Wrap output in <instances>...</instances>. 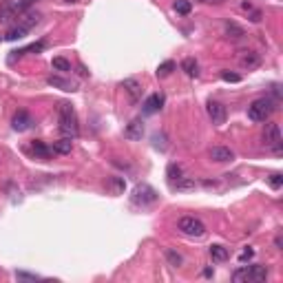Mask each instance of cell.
I'll return each instance as SVG.
<instances>
[{
    "mask_svg": "<svg viewBox=\"0 0 283 283\" xmlns=\"http://www.w3.org/2000/svg\"><path fill=\"white\" fill-rule=\"evenodd\" d=\"M57 128L62 135L66 137H78L80 135V126H78V115H75L73 106L62 102L57 106Z\"/></svg>",
    "mask_w": 283,
    "mask_h": 283,
    "instance_id": "1",
    "label": "cell"
},
{
    "mask_svg": "<svg viewBox=\"0 0 283 283\" xmlns=\"http://www.w3.org/2000/svg\"><path fill=\"white\" fill-rule=\"evenodd\" d=\"M274 111H277V100H272V97H259V100H255L248 106V117L252 122H265V119H270V115Z\"/></svg>",
    "mask_w": 283,
    "mask_h": 283,
    "instance_id": "2",
    "label": "cell"
},
{
    "mask_svg": "<svg viewBox=\"0 0 283 283\" xmlns=\"http://www.w3.org/2000/svg\"><path fill=\"white\" fill-rule=\"evenodd\" d=\"M177 228H179L181 234L193 237V239H199L206 234V224H203L201 219H197V217H181V219L177 221Z\"/></svg>",
    "mask_w": 283,
    "mask_h": 283,
    "instance_id": "3",
    "label": "cell"
},
{
    "mask_svg": "<svg viewBox=\"0 0 283 283\" xmlns=\"http://www.w3.org/2000/svg\"><path fill=\"white\" fill-rule=\"evenodd\" d=\"M38 22H40V16H38V13H29V16H27L25 20L20 22V25L11 27V29L7 31V35H4V40H9V42H16V40L25 38V35L29 33V31L33 29L35 25H38Z\"/></svg>",
    "mask_w": 283,
    "mask_h": 283,
    "instance_id": "4",
    "label": "cell"
},
{
    "mask_svg": "<svg viewBox=\"0 0 283 283\" xmlns=\"http://www.w3.org/2000/svg\"><path fill=\"white\" fill-rule=\"evenodd\" d=\"M131 199H133V203H137V206H148V203L157 201V190L148 184H140V186H135Z\"/></svg>",
    "mask_w": 283,
    "mask_h": 283,
    "instance_id": "5",
    "label": "cell"
},
{
    "mask_svg": "<svg viewBox=\"0 0 283 283\" xmlns=\"http://www.w3.org/2000/svg\"><path fill=\"white\" fill-rule=\"evenodd\" d=\"M263 142H265V146H270L277 155L281 153V128H279V124H274V122L265 124Z\"/></svg>",
    "mask_w": 283,
    "mask_h": 283,
    "instance_id": "6",
    "label": "cell"
},
{
    "mask_svg": "<svg viewBox=\"0 0 283 283\" xmlns=\"http://www.w3.org/2000/svg\"><path fill=\"white\" fill-rule=\"evenodd\" d=\"M164 102H166L164 93H150L144 100V104H142V111H144V115H155L164 109Z\"/></svg>",
    "mask_w": 283,
    "mask_h": 283,
    "instance_id": "7",
    "label": "cell"
},
{
    "mask_svg": "<svg viewBox=\"0 0 283 283\" xmlns=\"http://www.w3.org/2000/svg\"><path fill=\"white\" fill-rule=\"evenodd\" d=\"M33 117H31V113H27V111H18L16 115H13V119H11V126H13V131H18V133H25V131H29L31 126H33Z\"/></svg>",
    "mask_w": 283,
    "mask_h": 283,
    "instance_id": "8",
    "label": "cell"
},
{
    "mask_svg": "<svg viewBox=\"0 0 283 283\" xmlns=\"http://www.w3.org/2000/svg\"><path fill=\"white\" fill-rule=\"evenodd\" d=\"M142 135H144V122H142V117L133 119V122L124 128V137H126V140L135 142V140H142Z\"/></svg>",
    "mask_w": 283,
    "mask_h": 283,
    "instance_id": "9",
    "label": "cell"
},
{
    "mask_svg": "<svg viewBox=\"0 0 283 283\" xmlns=\"http://www.w3.org/2000/svg\"><path fill=\"white\" fill-rule=\"evenodd\" d=\"M208 115H210L212 124H224L226 122V106L219 102H208Z\"/></svg>",
    "mask_w": 283,
    "mask_h": 283,
    "instance_id": "10",
    "label": "cell"
},
{
    "mask_svg": "<svg viewBox=\"0 0 283 283\" xmlns=\"http://www.w3.org/2000/svg\"><path fill=\"white\" fill-rule=\"evenodd\" d=\"M47 82L51 84V86L60 88V91H66V93H73L75 88H78L75 82H71V80H66V78H60V75H49Z\"/></svg>",
    "mask_w": 283,
    "mask_h": 283,
    "instance_id": "11",
    "label": "cell"
},
{
    "mask_svg": "<svg viewBox=\"0 0 283 283\" xmlns=\"http://www.w3.org/2000/svg\"><path fill=\"white\" fill-rule=\"evenodd\" d=\"M122 88L128 93V95H131V100H133V102H137V100L142 97V84L137 82L135 78L124 80V82H122Z\"/></svg>",
    "mask_w": 283,
    "mask_h": 283,
    "instance_id": "12",
    "label": "cell"
},
{
    "mask_svg": "<svg viewBox=\"0 0 283 283\" xmlns=\"http://www.w3.org/2000/svg\"><path fill=\"white\" fill-rule=\"evenodd\" d=\"M210 159H215V162H219V164L232 162L234 153L230 148H226V146H215V148H210Z\"/></svg>",
    "mask_w": 283,
    "mask_h": 283,
    "instance_id": "13",
    "label": "cell"
},
{
    "mask_svg": "<svg viewBox=\"0 0 283 283\" xmlns=\"http://www.w3.org/2000/svg\"><path fill=\"white\" fill-rule=\"evenodd\" d=\"M16 16H18L16 4H13L11 0H4L2 7H0V22H2V25H7V22H11Z\"/></svg>",
    "mask_w": 283,
    "mask_h": 283,
    "instance_id": "14",
    "label": "cell"
},
{
    "mask_svg": "<svg viewBox=\"0 0 283 283\" xmlns=\"http://www.w3.org/2000/svg\"><path fill=\"white\" fill-rule=\"evenodd\" d=\"M268 279V268L265 265H250L248 268V281H265Z\"/></svg>",
    "mask_w": 283,
    "mask_h": 283,
    "instance_id": "15",
    "label": "cell"
},
{
    "mask_svg": "<svg viewBox=\"0 0 283 283\" xmlns=\"http://www.w3.org/2000/svg\"><path fill=\"white\" fill-rule=\"evenodd\" d=\"M208 252H210V256H212V261H226L230 256V250L226 246H221V243H212L210 248H208Z\"/></svg>",
    "mask_w": 283,
    "mask_h": 283,
    "instance_id": "16",
    "label": "cell"
},
{
    "mask_svg": "<svg viewBox=\"0 0 283 283\" xmlns=\"http://www.w3.org/2000/svg\"><path fill=\"white\" fill-rule=\"evenodd\" d=\"M51 150H53V153H57V155H69L71 150H73V142H71V137H62V140L53 142Z\"/></svg>",
    "mask_w": 283,
    "mask_h": 283,
    "instance_id": "17",
    "label": "cell"
},
{
    "mask_svg": "<svg viewBox=\"0 0 283 283\" xmlns=\"http://www.w3.org/2000/svg\"><path fill=\"white\" fill-rule=\"evenodd\" d=\"M44 49V42H33V44H29V47H25V49H18V51H11V56H9V62H13L16 57H22L25 53H40Z\"/></svg>",
    "mask_w": 283,
    "mask_h": 283,
    "instance_id": "18",
    "label": "cell"
},
{
    "mask_svg": "<svg viewBox=\"0 0 283 283\" xmlns=\"http://www.w3.org/2000/svg\"><path fill=\"white\" fill-rule=\"evenodd\" d=\"M31 150H33V155H35V157H40V159H49L53 155V150L49 148L44 142H38V140L31 144Z\"/></svg>",
    "mask_w": 283,
    "mask_h": 283,
    "instance_id": "19",
    "label": "cell"
},
{
    "mask_svg": "<svg viewBox=\"0 0 283 283\" xmlns=\"http://www.w3.org/2000/svg\"><path fill=\"white\" fill-rule=\"evenodd\" d=\"M261 64V57L256 56L255 51H243L241 56V66H248V69H255V66Z\"/></svg>",
    "mask_w": 283,
    "mask_h": 283,
    "instance_id": "20",
    "label": "cell"
},
{
    "mask_svg": "<svg viewBox=\"0 0 283 283\" xmlns=\"http://www.w3.org/2000/svg\"><path fill=\"white\" fill-rule=\"evenodd\" d=\"M166 177H168V181H170V184H175L177 179H181V177H184V170H181L179 164H168V166H166Z\"/></svg>",
    "mask_w": 283,
    "mask_h": 283,
    "instance_id": "21",
    "label": "cell"
},
{
    "mask_svg": "<svg viewBox=\"0 0 283 283\" xmlns=\"http://www.w3.org/2000/svg\"><path fill=\"white\" fill-rule=\"evenodd\" d=\"M181 69H184L190 78H197V75H199V64H197L195 57H186V60L181 62Z\"/></svg>",
    "mask_w": 283,
    "mask_h": 283,
    "instance_id": "22",
    "label": "cell"
},
{
    "mask_svg": "<svg viewBox=\"0 0 283 283\" xmlns=\"http://www.w3.org/2000/svg\"><path fill=\"white\" fill-rule=\"evenodd\" d=\"M175 69H177V64H175V62H172V60L162 62V64L157 66V78H168V75H170Z\"/></svg>",
    "mask_w": 283,
    "mask_h": 283,
    "instance_id": "23",
    "label": "cell"
},
{
    "mask_svg": "<svg viewBox=\"0 0 283 283\" xmlns=\"http://www.w3.org/2000/svg\"><path fill=\"white\" fill-rule=\"evenodd\" d=\"M195 179L193 177H181V179H177L175 184H172V188L175 190H195Z\"/></svg>",
    "mask_w": 283,
    "mask_h": 283,
    "instance_id": "24",
    "label": "cell"
},
{
    "mask_svg": "<svg viewBox=\"0 0 283 283\" xmlns=\"http://www.w3.org/2000/svg\"><path fill=\"white\" fill-rule=\"evenodd\" d=\"M226 33H228L230 38H243V35H246V31H243L237 22H226Z\"/></svg>",
    "mask_w": 283,
    "mask_h": 283,
    "instance_id": "25",
    "label": "cell"
},
{
    "mask_svg": "<svg viewBox=\"0 0 283 283\" xmlns=\"http://www.w3.org/2000/svg\"><path fill=\"white\" fill-rule=\"evenodd\" d=\"M164 255H166L168 263H170L172 268H179V265L184 263V259H181V255H177L175 250H170V248H166V250H164Z\"/></svg>",
    "mask_w": 283,
    "mask_h": 283,
    "instance_id": "26",
    "label": "cell"
},
{
    "mask_svg": "<svg viewBox=\"0 0 283 283\" xmlns=\"http://www.w3.org/2000/svg\"><path fill=\"white\" fill-rule=\"evenodd\" d=\"M172 9H175L177 13H181V16H188V13L193 11V4H190L188 0H175V4H172Z\"/></svg>",
    "mask_w": 283,
    "mask_h": 283,
    "instance_id": "27",
    "label": "cell"
},
{
    "mask_svg": "<svg viewBox=\"0 0 283 283\" xmlns=\"http://www.w3.org/2000/svg\"><path fill=\"white\" fill-rule=\"evenodd\" d=\"M51 66L56 71H71V62L66 60V57H53Z\"/></svg>",
    "mask_w": 283,
    "mask_h": 283,
    "instance_id": "28",
    "label": "cell"
},
{
    "mask_svg": "<svg viewBox=\"0 0 283 283\" xmlns=\"http://www.w3.org/2000/svg\"><path fill=\"white\" fill-rule=\"evenodd\" d=\"M268 184L272 186L274 190H279L283 186V175H281V172H272V175L268 177Z\"/></svg>",
    "mask_w": 283,
    "mask_h": 283,
    "instance_id": "29",
    "label": "cell"
},
{
    "mask_svg": "<svg viewBox=\"0 0 283 283\" xmlns=\"http://www.w3.org/2000/svg\"><path fill=\"white\" fill-rule=\"evenodd\" d=\"M35 2H38V0H18V2H16V11H18V13H25L27 9L33 7Z\"/></svg>",
    "mask_w": 283,
    "mask_h": 283,
    "instance_id": "30",
    "label": "cell"
},
{
    "mask_svg": "<svg viewBox=\"0 0 283 283\" xmlns=\"http://www.w3.org/2000/svg\"><path fill=\"white\" fill-rule=\"evenodd\" d=\"M221 80H226V82H241V75L230 73V71H221Z\"/></svg>",
    "mask_w": 283,
    "mask_h": 283,
    "instance_id": "31",
    "label": "cell"
},
{
    "mask_svg": "<svg viewBox=\"0 0 283 283\" xmlns=\"http://www.w3.org/2000/svg\"><path fill=\"white\" fill-rule=\"evenodd\" d=\"M252 256H255V250H252V248H246V250L239 255V261H241V263H246V261H250Z\"/></svg>",
    "mask_w": 283,
    "mask_h": 283,
    "instance_id": "32",
    "label": "cell"
},
{
    "mask_svg": "<svg viewBox=\"0 0 283 283\" xmlns=\"http://www.w3.org/2000/svg\"><path fill=\"white\" fill-rule=\"evenodd\" d=\"M18 279H29V281H38L40 277H35V274H27V272H16Z\"/></svg>",
    "mask_w": 283,
    "mask_h": 283,
    "instance_id": "33",
    "label": "cell"
},
{
    "mask_svg": "<svg viewBox=\"0 0 283 283\" xmlns=\"http://www.w3.org/2000/svg\"><path fill=\"white\" fill-rule=\"evenodd\" d=\"M250 20L252 22H259L261 20V11H259V9H250Z\"/></svg>",
    "mask_w": 283,
    "mask_h": 283,
    "instance_id": "34",
    "label": "cell"
},
{
    "mask_svg": "<svg viewBox=\"0 0 283 283\" xmlns=\"http://www.w3.org/2000/svg\"><path fill=\"white\" fill-rule=\"evenodd\" d=\"M199 2H203V4H221V2H226V0H199Z\"/></svg>",
    "mask_w": 283,
    "mask_h": 283,
    "instance_id": "35",
    "label": "cell"
},
{
    "mask_svg": "<svg viewBox=\"0 0 283 283\" xmlns=\"http://www.w3.org/2000/svg\"><path fill=\"white\" fill-rule=\"evenodd\" d=\"M64 2H80V0H64Z\"/></svg>",
    "mask_w": 283,
    "mask_h": 283,
    "instance_id": "36",
    "label": "cell"
}]
</instances>
